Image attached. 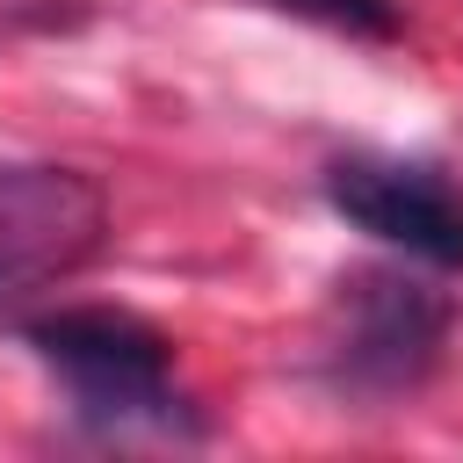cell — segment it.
Returning <instances> with one entry per match:
<instances>
[{
  "instance_id": "obj_1",
  "label": "cell",
  "mask_w": 463,
  "mask_h": 463,
  "mask_svg": "<svg viewBox=\"0 0 463 463\" xmlns=\"http://www.w3.org/2000/svg\"><path fill=\"white\" fill-rule=\"evenodd\" d=\"M449 297L405 268H354L333 282L318 318V362L340 391H412L441 362L449 340Z\"/></svg>"
},
{
  "instance_id": "obj_2",
  "label": "cell",
  "mask_w": 463,
  "mask_h": 463,
  "mask_svg": "<svg viewBox=\"0 0 463 463\" xmlns=\"http://www.w3.org/2000/svg\"><path fill=\"white\" fill-rule=\"evenodd\" d=\"M29 347L65 376L87 420L174 427V347L130 311H58L29 326Z\"/></svg>"
},
{
  "instance_id": "obj_3",
  "label": "cell",
  "mask_w": 463,
  "mask_h": 463,
  "mask_svg": "<svg viewBox=\"0 0 463 463\" xmlns=\"http://www.w3.org/2000/svg\"><path fill=\"white\" fill-rule=\"evenodd\" d=\"M109 239V203L72 166H0V304L80 275Z\"/></svg>"
},
{
  "instance_id": "obj_4",
  "label": "cell",
  "mask_w": 463,
  "mask_h": 463,
  "mask_svg": "<svg viewBox=\"0 0 463 463\" xmlns=\"http://www.w3.org/2000/svg\"><path fill=\"white\" fill-rule=\"evenodd\" d=\"M326 203L354 232H369V239H383V246H398V253H412L427 268H463V188L449 174H434V166L340 159L326 174Z\"/></svg>"
},
{
  "instance_id": "obj_5",
  "label": "cell",
  "mask_w": 463,
  "mask_h": 463,
  "mask_svg": "<svg viewBox=\"0 0 463 463\" xmlns=\"http://www.w3.org/2000/svg\"><path fill=\"white\" fill-rule=\"evenodd\" d=\"M260 7H275V14H304V22L340 29V36H362V43H391V36L405 29L391 0H260Z\"/></svg>"
}]
</instances>
